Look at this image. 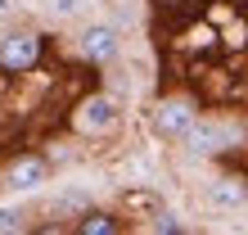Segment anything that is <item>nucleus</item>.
Masks as SVG:
<instances>
[{"label":"nucleus","mask_w":248,"mask_h":235,"mask_svg":"<svg viewBox=\"0 0 248 235\" xmlns=\"http://www.w3.org/2000/svg\"><path fill=\"white\" fill-rule=\"evenodd\" d=\"M118 100L113 95H91L86 104L77 109V131H86V136H99V131H113L118 127Z\"/></svg>","instance_id":"nucleus-4"},{"label":"nucleus","mask_w":248,"mask_h":235,"mask_svg":"<svg viewBox=\"0 0 248 235\" xmlns=\"http://www.w3.org/2000/svg\"><path fill=\"white\" fill-rule=\"evenodd\" d=\"M113 231H118V217L113 213H91L86 208L77 217V235H113Z\"/></svg>","instance_id":"nucleus-8"},{"label":"nucleus","mask_w":248,"mask_h":235,"mask_svg":"<svg viewBox=\"0 0 248 235\" xmlns=\"http://www.w3.org/2000/svg\"><path fill=\"white\" fill-rule=\"evenodd\" d=\"M46 9L54 14V18H77V14L86 9V0H50Z\"/></svg>","instance_id":"nucleus-10"},{"label":"nucleus","mask_w":248,"mask_h":235,"mask_svg":"<svg viewBox=\"0 0 248 235\" xmlns=\"http://www.w3.org/2000/svg\"><path fill=\"white\" fill-rule=\"evenodd\" d=\"M149 226H154V231H167V235H176V231H181V222H176L171 213H163V208L154 213V222H149Z\"/></svg>","instance_id":"nucleus-12"},{"label":"nucleus","mask_w":248,"mask_h":235,"mask_svg":"<svg viewBox=\"0 0 248 235\" xmlns=\"http://www.w3.org/2000/svg\"><path fill=\"white\" fill-rule=\"evenodd\" d=\"M199 118V109H194V100H185V95H171V100H163V104L154 109V131L163 140H181L185 131H189V122Z\"/></svg>","instance_id":"nucleus-2"},{"label":"nucleus","mask_w":248,"mask_h":235,"mask_svg":"<svg viewBox=\"0 0 248 235\" xmlns=\"http://www.w3.org/2000/svg\"><path fill=\"white\" fill-rule=\"evenodd\" d=\"M41 59V41L32 32H5L0 36V64L9 72H27Z\"/></svg>","instance_id":"nucleus-5"},{"label":"nucleus","mask_w":248,"mask_h":235,"mask_svg":"<svg viewBox=\"0 0 248 235\" xmlns=\"http://www.w3.org/2000/svg\"><path fill=\"white\" fill-rule=\"evenodd\" d=\"M126 208H144V213H158L163 203H158V195H149V190H136V195H126Z\"/></svg>","instance_id":"nucleus-11"},{"label":"nucleus","mask_w":248,"mask_h":235,"mask_svg":"<svg viewBox=\"0 0 248 235\" xmlns=\"http://www.w3.org/2000/svg\"><path fill=\"white\" fill-rule=\"evenodd\" d=\"M46 181H50V163L36 158V154L9 163V172H5V185L14 190V195H27V190H36V185H46Z\"/></svg>","instance_id":"nucleus-6"},{"label":"nucleus","mask_w":248,"mask_h":235,"mask_svg":"<svg viewBox=\"0 0 248 235\" xmlns=\"http://www.w3.org/2000/svg\"><path fill=\"white\" fill-rule=\"evenodd\" d=\"M86 208H91V195H81V190H63V195L50 203L54 217H81Z\"/></svg>","instance_id":"nucleus-9"},{"label":"nucleus","mask_w":248,"mask_h":235,"mask_svg":"<svg viewBox=\"0 0 248 235\" xmlns=\"http://www.w3.org/2000/svg\"><path fill=\"white\" fill-rule=\"evenodd\" d=\"M77 50H81V59H91V64H113L118 50H122V36H118L113 23H91L77 36Z\"/></svg>","instance_id":"nucleus-3"},{"label":"nucleus","mask_w":248,"mask_h":235,"mask_svg":"<svg viewBox=\"0 0 248 235\" xmlns=\"http://www.w3.org/2000/svg\"><path fill=\"white\" fill-rule=\"evenodd\" d=\"M235 122H226V118H194L189 122V131H185V150L189 154H199V158H208V154H221V150H230L235 145Z\"/></svg>","instance_id":"nucleus-1"},{"label":"nucleus","mask_w":248,"mask_h":235,"mask_svg":"<svg viewBox=\"0 0 248 235\" xmlns=\"http://www.w3.org/2000/svg\"><path fill=\"white\" fill-rule=\"evenodd\" d=\"M208 203H217V208H244L248 203V185L239 181V176H217V181L208 185Z\"/></svg>","instance_id":"nucleus-7"},{"label":"nucleus","mask_w":248,"mask_h":235,"mask_svg":"<svg viewBox=\"0 0 248 235\" xmlns=\"http://www.w3.org/2000/svg\"><path fill=\"white\" fill-rule=\"evenodd\" d=\"M18 226H23V222H18V213L0 203V235H9V231H18Z\"/></svg>","instance_id":"nucleus-13"}]
</instances>
